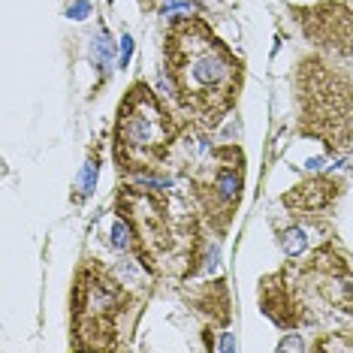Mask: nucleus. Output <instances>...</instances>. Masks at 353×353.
Instances as JSON below:
<instances>
[{"instance_id": "1", "label": "nucleus", "mask_w": 353, "mask_h": 353, "mask_svg": "<svg viewBox=\"0 0 353 353\" xmlns=\"http://www.w3.org/2000/svg\"><path fill=\"white\" fill-rule=\"evenodd\" d=\"M163 79L179 115L196 133H212L242 97L245 61L203 15H172L163 34Z\"/></svg>"}, {"instance_id": "2", "label": "nucleus", "mask_w": 353, "mask_h": 353, "mask_svg": "<svg viewBox=\"0 0 353 353\" xmlns=\"http://www.w3.org/2000/svg\"><path fill=\"white\" fill-rule=\"evenodd\" d=\"M115 218L130 230V254L154 281L188 284L208 251L205 223L190 196L145 181H124L115 194Z\"/></svg>"}, {"instance_id": "3", "label": "nucleus", "mask_w": 353, "mask_h": 353, "mask_svg": "<svg viewBox=\"0 0 353 353\" xmlns=\"http://www.w3.org/2000/svg\"><path fill=\"white\" fill-rule=\"evenodd\" d=\"M256 302L287 332L317 326L326 317H353V254L326 239L302 260L290 256L281 269L263 275Z\"/></svg>"}, {"instance_id": "4", "label": "nucleus", "mask_w": 353, "mask_h": 353, "mask_svg": "<svg viewBox=\"0 0 353 353\" xmlns=\"http://www.w3.org/2000/svg\"><path fill=\"white\" fill-rule=\"evenodd\" d=\"M148 293L127 287L97 256L76 266L70 290V347L115 353L127 350L145 314Z\"/></svg>"}, {"instance_id": "5", "label": "nucleus", "mask_w": 353, "mask_h": 353, "mask_svg": "<svg viewBox=\"0 0 353 353\" xmlns=\"http://www.w3.org/2000/svg\"><path fill=\"white\" fill-rule=\"evenodd\" d=\"M296 136L323 142L329 154H353V73L323 52L293 67Z\"/></svg>"}, {"instance_id": "6", "label": "nucleus", "mask_w": 353, "mask_h": 353, "mask_svg": "<svg viewBox=\"0 0 353 353\" xmlns=\"http://www.w3.org/2000/svg\"><path fill=\"white\" fill-rule=\"evenodd\" d=\"M188 127V121H179V115L157 97V91H151L145 79H136L124 91L115 112V127H112L115 170L124 179H151L163 172Z\"/></svg>"}, {"instance_id": "7", "label": "nucleus", "mask_w": 353, "mask_h": 353, "mask_svg": "<svg viewBox=\"0 0 353 353\" xmlns=\"http://www.w3.org/2000/svg\"><path fill=\"white\" fill-rule=\"evenodd\" d=\"M248 157L236 142H221L194 166L188 179V196L196 205L208 236L223 239L232 230L245 194Z\"/></svg>"}, {"instance_id": "8", "label": "nucleus", "mask_w": 353, "mask_h": 353, "mask_svg": "<svg viewBox=\"0 0 353 353\" xmlns=\"http://www.w3.org/2000/svg\"><path fill=\"white\" fill-rule=\"evenodd\" d=\"M287 12L317 52L335 61H353V0H317L305 6L290 3Z\"/></svg>"}, {"instance_id": "9", "label": "nucleus", "mask_w": 353, "mask_h": 353, "mask_svg": "<svg viewBox=\"0 0 353 353\" xmlns=\"http://www.w3.org/2000/svg\"><path fill=\"white\" fill-rule=\"evenodd\" d=\"M344 196V181L335 175H308L281 196V205L296 218H320Z\"/></svg>"}, {"instance_id": "10", "label": "nucleus", "mask_w": 353, "mask_h": 353, "mask_svg": "<svg viewBox=\"0 0 353 353\" xmlns=\"http://www.w3.org/2000/svg\"><path fill=\"white\" fill-rule=\"evenodd\" d=\"M188 305L196 311V317L203 320L205 335H212V329H227L232 320V299L227 281H205V284L194 287L190 293H184Z\"/></svg>"}, {"instance_id": "11", "label": "nucleus", "mask_w": 353, "mask_h": 353, "mask_svg": "<svg viewBox=\"0 0 353 353\" xmlns=\"http://www.w3.org/2000/svg\"><path fill=\"white\" fill-rule=\"evenodd\" d=\"M311 350H353V329H332L320 332L311 341Z\"/></svg>"}, {"instance_id": "12", "label": "nucleus", "mask_w": 353, "mask_h": 353, "mask_svg": "<svg viewBox=\"0 0 353 353\" xmlns=\"http://www.w3.org/2000/svg\"><path fill=\"white\" fill-rule=\"evenodd\" d=\"M281 248L287 251V256H299L305 248H308V239H305L302 227H290V230H281Z\"/></svg>"}, {"instance_id": "13", "label": "nucleus", "mask_w": 353, "mask_h": 353, "mask_svg": "<svg viewBox=\"0 0 353 353\" xmlns=\"http://www.w3.org/2000/svg\"><path fill=\"white\" fill-rule=\"evenodd\" d=\"M85 12H88V3H76L73 10H70V15H73V19H76V15H85Z\"/></svg>"}, {"instance_id": "14", "label": "nucleus", "mask_w": 353, "mask_h": 353, "mask_svg": "<svg viewBox=\"0 0 353 353\" xmlns=\"http://www.w3.org/2000/svg\"><path fill=\"white\" fill-rule=\"evenodd\" d=\"M130 49H133L130 37H124V58H121V67H124V63H127V54H130Z\"/></svg>"}]
</instances>
